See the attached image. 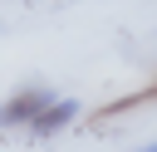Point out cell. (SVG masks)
<instances>
[{"label":"cell","mask_w":157,"mask_h":152,"mask_svg":"<svg viewBox=\"0 0 157 152\" xmlns=\"http://www.w3.org/2000/svg\"><path fill=\"white\" fill-rule=\"evenodd\" d=\"M132 152H157V142H147V147H132Z\"/></svg>","instance_id":"obj_4"},{"label":"cell","mask_w":157,"mask_h":152,"mask_svg":"<svg viewBox=\"0 0 157 152\" xmlns=\"http://www.w3.org/2000/svg\"><path fill=\"white\" fill-rule=\"evenodd\" d=\"M49 103H54L49 88H39V83H34V88H20V93H10V98L0 103V127H29Z\"/></svg>","instance_id":"obj_1"},{"label":"cell","mask_w":157,"mask_h":152,"mask_svg":"<svg viewBox=\"0 0 157 152\" xmlns=\"http://www.w3.org/2000/svg\"><path fill=\"white\" fill-rule=\"evenodd\" d=\"M74 118H78V103H74V98H54V103H49V108H44V113L29 123V132L44 142V137H59V132H64Z\"/></svg>","instance_id":"obj_2"},{"label":"cell","mask_w":157,"mask_h":152,"mask_svg":"<svg viewBox=\"0 0 157 152\" xmlns=\"http://www.w3.org/2000/svg\"><path fill=\"white\" fill-rule=\"evenodd\" d=\"M147 93H157V78H152V88H147ZM147 93H132V98H118V103H113L108 113H123V108H132V103H142ZM108 113H103V118H108Z\"/></svg>","instance_id":"obj_3"}]
</instances>
